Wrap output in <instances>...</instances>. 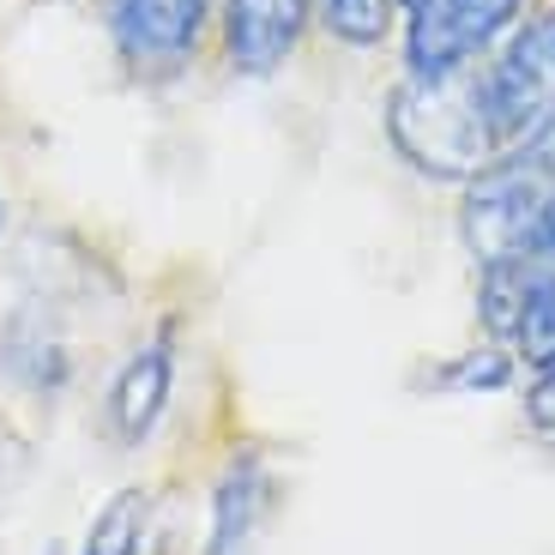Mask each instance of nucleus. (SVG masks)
<instances>
[{
	"label": "nucleus",
	"mask_w": 555,
	"mask_h": 555,
	"mask_svg": "<svg viewBox=\"0 0 555 555\" xmlns=\"http://www.w3.org/2000/svg\"><path fill=\"white\" fill-rule=\"evenodd\" d=\"M380 127L404 169H416L423 181H447V188H465L501 157V139L483 109V61L435 73V79L399 73L380 103Z\"/></svg>",
	"instance_id": "1"
},
{
	"label": "nucleus",
	"mask_w": 555,
	"mask_h": 555,
	"mask_svg": "<svg viewBox=\"0 0 555 555\" xmlns=\"http://www.w3.org/2000/svg\"><path fill=\"white\" fill-rule=\"evenodd\" d=\"M477 333L519 362V375H555V206L519 254L472 272Z\"/></svg>",
	"instance_id": "2"
},
{
	"label": "nucleus",
	"mask_w": 555,
	"mask_h": 555,
	"mask_svg": "<svg viewBox=\"0 0 555 555\" xmlns=\"http://www.w3.org/2000/svg\"><path fill=\"white\" fill-rule=\"evenodd\" d=\"M483 109L501 157L526 152L555 115V0H531L507 37L483 55Z\"/></svg>",
	"instance_id": "3"
},
{
	"label": "nucleus",
	"mask_w": 555,
	"mask_h": 555,
	"mask_svg": "<svg viewBox=\"0 0 555 555\" xmlns=\"http://www.w3.org/2000/svg\"><path fill=\"white\" fill-rule=\"evenodd\" d=\"M115 67L133 85H176L211 61L218 0H98Z\"/></svg>",
	"instance_id": "4"
},
{
	"label": "nucleus",
	"mask_w": 555,
	"mask_h": 555,
	"mask_svg": "<svg viewBox=\"0 0 555 555\" xmlns=\"http://www.w3.org/2000/svg\"><path fill=\"white\" fill-rule=\"evenodd\" d=\"M550 206H555V176L543 164H531L526 152L495 157L483 176L465 181L459 188V242H465L472 272L526 248Z\"/></svg>",
	"instance_id": "5"
},
{
	"label": "nucleus",
	"mask_w": 555,
	"mask_h": 555,
	"mask_svg": "<svg viewBox=\"0 0 555 555\" xmlns=\"http://www.w3.org/2000/svg\"><path fill=\"white\" fill-rule=\"evenodd\" d=\"M531 0H404L399 7V61L416 79L472 67L526 18Z\"/></svg>",
	"instance_id": "6"
},
{
	"label": "nucleus",
	"mask_w": 555,
	"mask_h": 555,
	"mask_svg": "<svg viewBox=\"0 0 555 555\" xmlns=\"http://www.w3.org/2000/svg\"><path fill=\"white\" fill-rule=\"evenodd\" d=\"M176 362H181V320H157L152 333L139 338L121 357V369L109 375V392H103V441L115 453H139L164 429L169 399H176Z\"/></svg>",
	"instance_id": "7"
},
{
	"label": "nucleus",
	"mask_w": 555,
	"mask_h": 555,
	"mask_svg": "<svg viewBox=\"0 0 555 555\" xmlns=\"http://www.w3.org/2000/svg\"><path fill=\"white\" fill-rule=\"evenodd\" d=\"M0 380L30 404H61L79 380V345L55 296H25L0 314Z\"/></svg>",
	"instance_id": "8"
},
{
	"label": "nucleus",
	"mask_w": 555,
	"mask_h": 555,
	"mask_svg": "<svg viewBox=\"0 0 555 555\" xmlns=\"http://www.w3.org/2000/svg\"><path fill=\"white\" fill-rule=\"evenodd\" d=\"M308 30H314L308 0H218L211 67L230 79H278L302 55Z\"/></svg>",
	"instance_id": "9"
},
{
	"label": "nucleus",
	"mask_w": 555,
	"mask_h": 555,
	"mask_svg": "<svg viewBox=\"0 0 555 555\" xmlns=\"http://www.w3.org/2000/svg\"><path fill=\"white\" fill-rule=\"evenodd\" d=\"M278 501H284V483H278L266 447H230L206 483V538H199V555H254L266 526L278 519Z\"/></svg>",
	"instance_id": "10"
},
{
	"label": "nucleus",
	"mask_w": 555,
	"mask_h": 555,
	"mask_svg": "<svg viewBox=\"0 0 555 555\" xmlns=\"http://www.w3.org/2000/svg\"><path fill=\"white\" fill-rule=\"evenodd\" d=\"M152 514H157L152 489L121 483L115 495H103V507L91 514L73 555H152Z\"/></svg>",
	"instance_id": "11"
},
{
	"label": "nucleus",
	"mask_w": 555,
	"mask_h": 555,
	"mask_svg": "<svg viewBox=\"0 0 555 555\" xmlns=\"http://www.w3.org/2000/svg\"><path fill=\"white\" fill-rule=\"evenodd\" d=\"M429 387L435 392H459V399H477V392H514V387H526V375H519V362L507 357L501 345L477 338L472 350H459V357L435 362Z\"/></svg>",
	"instance_id": "12"
},
{
	"label": "nucleus",
	"mask_w": 555,
	"mask_h": 555,
	"mask_svg": "<svg viewBox=\"0 0 555 555\" xmlns=\"http://www.w3.org/2000/svg\"><path fill=\"white\" fill-rule=\"evenodd\" d=\"M314 7V30H326L345 49H380L399 37V0H308Z\"/></svg>",
	"instance_id": "13"
},
{
	"label": "nucleus",
	"mask_w": 555,
	"mask_h": 555,
	"mask_svg": "<svg viewBox=\"0 0 555 555\" xmlns=\"http://www.w3.org/2000/svg\"><path fill=\"white\" fill-rule=\"evenodd\" d=\"M519 411H526V429L538 441H555V375H538L519 387Z\"/></svg>",
	"instance_id": "14"
},
{
	"label": "nucleus",
	"mask_w": 555,
	"mask_h": 555,
	"mask_svg": "<svg viewBox=\"0 0 555 555\" xmlns=\"http://www.w3.org/2000/svg\"><path fill=\"white\" fill-rule=\"evenodd\" d=\"M526 157H531V164H543V169L555 176V115H550V127H543V133L526 145Z\"/></svg>",
	"instance_id": "15"
},
{
	"label": "nucleus",
	"mask_w": 555,
	"mask_h": 555,
	"mask_svg": "<svg viewBox=\"0 0 555 555\" xmlns=\"http://www.w3.org/2000/svg\"><path fill=\"white\" fill-rule=\"evenodd\" d=\"M7 223H13V206H7V194H0V236H7Z\"/></svg>",
	"instance_id": "16"
},
{
	"label": "nucleus",
	"mask_w": 555,
	"mask_h": 555,
	"mask_svg": "<svg viewBox=\"0 0 555 555\" xmlns=\"http://www.w3.org/2000/svg\"><path fill=\"white\" fill-rule=\"evenodd\" d=\"M399 7H404V0H399Z\"/></svg>",
	"instance_id": "17"
}]
</instances>
